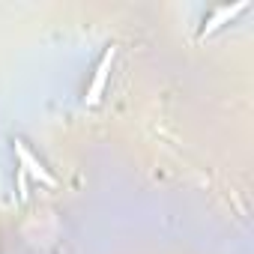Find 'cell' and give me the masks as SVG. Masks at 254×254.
I'll return each mask as SVG.
<instances>
[{"label": "cell", "mask_w": 254, "mask_h": 254, "mask_svg": "<svg viewBox=\"0 0 254 254\" xmlns=\"http://www.w3.org/2000/svg\"><path fill=\"white\" fill-rule=\"evenodd\" d=\"M248 9V0H239V3H233V6H218L206 21H203V36H212L215 30H221L224 24H230L239 12H245Z\"/></svg>", "instance_id": "obj_3"}, {"label": "cell", "mask_w": 254, "mask_h": 254, "mask_svg": "<svg viewBox=\"0 0 254 254\" xmlns=\"http://www.w3.org/2000/svg\"><path fill=\"white\" fill-rule=\"evenodd\" d=\"M15 156H18V168H24V174L30 180H36L39 186H54V177L48 174V168L30 153V147L24 141H15Z\"/></svg>", "instance_id": "obj_1"}, {"label": "cell", "mask_w": 254, "mask_h": 254, "mask_svg": "<svg viewBox=\"0 0 254 254\" xmlns=\"http://www.w3.org/2000/svg\"><path fill=\"white\" fill-rule=\"evenodd\" d=\"M114 48H108L105 51V57H102V63L96 66V75H93V81H90V87H87V96H84V102L90 105V108H96L99 102H102V93H105V84H108V75H111V66H114Z\"/></svg>", "instance_id": "obj_2"}]
</instances>
